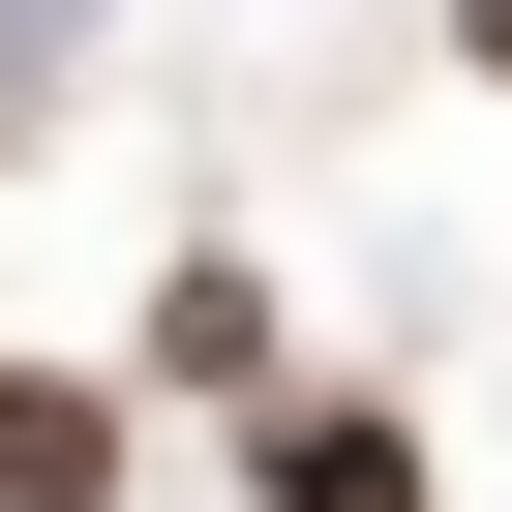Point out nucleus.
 I'll list each match as a JSON object with an SVG mask.
<instances>
[{"label": "nucleus", "instance_id": "f257e3e1", "mask_svg": "<svg viewBox=\"0 0 512 512\" xmlns=\"http://www.w3.org/2000/svg\"><path fill=\"white\" fill-rule=\"evenodd\" d=\"M241 512H452L392 392H272V452H241Z\"/></svg>", "mask_w": 512, "mask_h": 512}, {"label": "nucleus", "instance_id": "f03ea898", "mask_svg": "<svg viewBox=\"0 0 512 512\" xmlns=\"http://www.w3.org/2000/svg\"><path fill=\"white\" fill-rule=\"evenodd\" d=\"M0 512H121V392L91 362H0Z\"/></svg>", "mask_w": 512, "mask_h": 512}, {"label": "nucleus", "instance_id": "7ed1b4c3", "mask_svg": "<svg viewBox=\"0 0 512 512\" xmlns=\"http://www.w3.org/2000/svg\"><path fill=\"white\" fill-rule=\"evenodd\" d=\"M151 392H272V272H241V241L151 272Z\"/></svg>", "mask_w": 512, "mask_h": 512}, {"label": "nucleus", "instance_id": "20e7f679", "mask_svg": "<svg viewBox=\"0 0 512 512\" xmlns=\"http://www.w3.org/2000/svg\"><path fill=\"white\" fill-rule=\"evenodd\" d=\"M452 61H482V91H512V0H452Z\"/></svg>", "mask_w": 512, "mask_h": 512}]
</instances>
